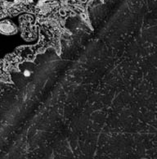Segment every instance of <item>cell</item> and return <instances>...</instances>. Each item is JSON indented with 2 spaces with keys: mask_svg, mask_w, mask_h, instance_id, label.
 I'll return each instance as SVG.
<instances>
[{
  "mask_svg": "<svg viewBox=\"0 0 157 159\" xmlns=\"http://www.w3.org/2000/svg\"><path fill=\"white\" fill-rule=\"evenodd\" d=\"M4 1L7 2H13L15 0H4Z\"/></svg>",
  "mask_w": 157,
  "mask_h": 159,
  "instance_id": "3",
  "label": "cell"
},
{
  "mask_svg": "<svg viewBox=\"0 0 157 159\" xmlns=\"http://www.w3.org/2000/svg\"><path fill=\"white\" fill-rule=\"evenodd\" d=\"M16 28L9 20H2L0 22V32L5 34H12L16 33Z\"/></svg>",
  "mask_w": 157,
  "mask_h": 159,
  "instance_id": "1",
  "label": "cell"
},
{
  "mask_svg": "<svg viewBox=\"0 0 157 159\" xmlns=\"http://www.w3.org/2000/svg\"><path fill=\"white\" fill-rule=\"evenodd\" d=\"M20 69L25 77H30L32 75V73L34 72V66H33V64L29 63V62L22 64Z\"/></svg>",
  "mask_w": 157,
  "mask_h": 159,
  "instance_id": "2",
  "label": "cell"
}]
</instances>
